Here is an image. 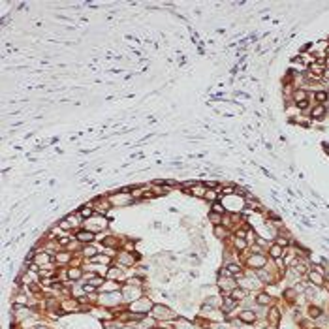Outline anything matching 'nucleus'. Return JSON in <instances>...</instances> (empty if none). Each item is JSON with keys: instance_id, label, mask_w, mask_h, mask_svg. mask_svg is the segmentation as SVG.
Segmentation results:
<instances>
[{"instance_id": "16", "label": "nucleus", "mask_w": 329, "mask_h": 329, "mask_svg": "<svg viewBox=\"0 0 329 329\" xmlns=\"http://www.w3.org/2000/svg\"><path fill=\"white\" fill-rule=\"evenodd\" d=\"M297 105H299L301 109H307V105H308V100H303V102H299Z\"/></svg>"}, {"instance_id": "19", "label": "nucleus", "mask_w": 329, "mask_h": 329, "mask_svg": "<svg viewBox=\"0 0 329 329\" xmlns=\"http://www.w3.org/2000/svg\"><path fill=\"white\" fill-rule=\"evenodd\" d=\"M105 244H107V247H113V244H115L113 237H107V241H105Z\"/></svg>"}, {"instance_id": "15", "label": "nucleus", "mask_w": 329, "mask_h": 329, "mask_svg": "<svg viewBox=\"0 0 329 329\" xmlns=\"http://www.w3.org/2000/svg\"><path fill=\"white\" fill-rule=\"evenodd\" d=\"M85 254H87V256H94V254H96V250H94L92 247H90V248H85Z\"/></svg>"}, {"instance_id": "3", "label": "nucleus", "mask_w": 329, "mask_h": 329, "mask_svg": "<svg viewBox=\"0 0 329 329\" xmlns=\"http://www.w3.org/2000/svg\"><path fill=\"white\" fill-rule=\"evenodd\" d=\"M92 233H90V231H79L77 233V239L79 241H81V243H90V241H92Z\"/></svg>"}, {"instance_id": "13", "label": "nucleus", "mask_w": 329, "mask_h": 329, "mask_svg": "<svg viewBox=\"0 0 329 329\" xmlns=\"http://www.w3.org/2000/svg\"><path fill=\"white\" fill-rule=\"evenodd\" d=\"M310 280H312V282H318V284H322V282H323L322 276H320V275H314V273H310Z\"/></svg>"}, {"instance_id": "2", "label": "nucleus", "mask_w": 329, "mask_h": 329, "mask_svg": "<svg viewBox=\"0 0 329 329\" xmlns=\"http://www.w3.org/2000/svg\"><path fill=\"white\" fill-rule=\"evenodd\" d=\"M239 318L243 320L244 323H254V322H256V314H254V312H250V310L241 312V314H239Z\"/></svg>"}, {"instance_id": "18", "label": "nucleus", "mask_w": 329, "mask_h": 329, "mask_svg": "<svg viewBox=\"0 0 329 329\" xmlns=\"http://www.w3.org/2000/svg\"><path fill=\"white\" fill-rule=\"evenodd\" d=\"M81 215H83V216H90V215H92V211H90V209H83Z\"/></svg>"}, {"instance_id": "21", "label": "nucleus", "mask_w": 329, "mask_h": 329, "mask_svg": "<svg viewBox=\"0 0 329 329\" xmlns=\"http://www.w3.org/2000/svg\"><path fill=\"white\" fill-rule=\"evenodd\" d=\"M216 235H218V237H222V235H224V231H222V228H216Z\"/></svg>"}, {"instance_id": "1", "label": "nucleus", "mask_w": 329, "mask_h": 329, "mask_svg": "<svg viewBox=\"0 0 329 329\" xmlns=\"http://www.w3.org/2000/svg\"><path fill=\"white\" fill-rule=\"evenodd\" d=\"M154 312H156V318H171V310L166 307H154Z\"/></svg>"}, {"instance_id": "14", "label": "nucleus", "mask_w": 329, "mask_h": 329, "mask_svg": "<svg viewBox=\"0 0 329 329\" xmlns=\"http://www.w3.org/2000/svg\"><path fill=\"white\" fill-rule=\"evenodd\" d=\"M316 98H318L320 102H326L327 100V94L326 92H318V94H316Z\"/></svg>"}, {"instance_id": "12", "label": "nucleus", "mask_w": 329, "mask_h": 329, "mask_svg": "<svg viewBox=\"0 0 329 329\" xmlns=\"http://www.w3.org/2000/svg\"><path fill=\"white\" fill-rule=\"evenodd\" d=\"M271 322L273 323L278 322V310H276V308H273V310H271Z\"/></svg>"}, {"instance_id": "20", "label": "nucleus", "mask_w": 329, "mask_h": 329, "mask_svg": "<svg viewBox=\"0 0 329 329\" xmlns=\"http://www.w3.org/2000/svg\"><path fill=\"white\" fill-rule=\"evenodd\" d=\"M83 290L85 292H94V286H83Z\"/></svg>"}, {"instance_id": "9", "label": "nucleus", "mask_w": 329, "mask_h": 329, "mask_svg": "<svg viewBox=\"0 0 329 329\" xmlns=\"http://www.w3.org/2000/svg\"><path fill=\"white\" fill-rule=\"evenodd\" d=\"M280 252H282V248H280L278 244L271 248V256H273V258H278V256H280Z\"/></svg>"}, {"instance_id": "4", "label": "nucleus", "mask_w": 329, "mask_h": 329, "mask_svg": "<svg viewBox=\"0 0 329 329\" xmlns=\"http://www.w3.org/2000/svg\"><path fill=\"white\" fill-rule=\"evenodd\" d=\"M326 115V107L323 105H316L314 109H312V118H320Z\"/></svg>"}, {"instance_id": "11", "label": "nucleus", "mask_w": 329, "mask_h": 329, "mask_svg": "<svg viewBox=\"0 0 329 329\" xmlns=\"http://www.w3.org/2000/svg\"><path fill=\"white\" fill-rule=\"evenodd\" d=\"M320 314H322V310H320L318 307H312V308H310V316H312V318H318Z\"/></svg>"}, {"instance_id": "7", "label": "nucleus", "mask_w": 329, "mask_h": 329, "mask_svg": "<svg viewBox=\"0 0 329 329\" xmlns=\"http://www.w3.org/2000/svg\"><path fill=\"white\" fill-rule=\"evenodd\" d=\"M224 305H226V308H233V307H235V299H233V297H226Z\"/></svg>"}, {"instance_id": "5", "label": "nucleus", "mask_w": 329, "mask_h": 329, "mask_svg": "<svg viewBox=\"0 0 329 329\" xmlns=\"http://www.w3.org/2000/svg\"><path fill=\"white\" fill-rule=\"evenodd\" d=\"M269 301H271V297L265 295V293H260V295H258V303L260 305H269Z\"/></svg>"}, {"instance_id": "10", "label": "nucleus", "mask_w": 329, "mask_h": 329, "mask_svg": "<svg viewBox=\"0 0 329 329\" xmlns=\"http://www.w3.org/2000/svg\"><path fill=\"white\" fill-rule=\"evenodd\" d=\"M295 100L297 102H303V100H307V94H305V90H297V92H295Z\"/></svg>"}, {"instance_id": "6", "label": "nucleus", "mask_w": 329, "mask_h": 329, "mask_svg": "<svg viewBox=\"0 0 329 329\" xmlns=\"http://www.w3.org/2000/svg\"><path fill=\"white\" fill-rule=\"evenodd\" d=\"M239 271H241V267H239V265H235V263L228 265V273H229V275H235V273H239Z\"/></svg>"}, {"instance_id": "8", "label": "nucleus", "mask_w": 329, "mask_h": 329, "mask_svg": "<svg viewBox=\"0 0 329 329\" xmlns=\"http://www.w3.org/2000/svg\"><path fill=\"white\" fill-rule=\"evenodd\" d=\"M68 276H70V278H79V276H81V271H79V269H70Z\"/></svg>"}, {"instance_id": "17", "label": "nucleus", "mask_w": 329, "mask_h": 329, "mask_svg": "<svg viewBox=\"0 0 329 329\" xmlns=\"http://www.w3.org/2000/svg\"><path fill=\"white\" fill-rule=\"evenodd\" d=\"M213 211H215V213H224V209H222L218 203H215V207H213Z\"/></svg>"}]
</instances>
